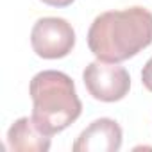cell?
<instances>
[{"instance_id": "6da1fadb", "label": "cell", "mask_w": 152, "mask_h": 152, "mask_svg": "<svg viewBox=\"0 0 152 152\" xmlns=\"http://www.w3.org/2000/svg\"><path fill=\"white\" fill-rule=\"evenodd\" d=\"M152 43V13L141 6L99 15L88 31L93 56L107 63H122Z\"/></svg>"}, {"instance_id": "7a4b0ae2", "label": "cell", "mask_w": 152, "mask_h": 152, "mask_svg": "<svg viewBox=\"0 0 152 152\" xmlns=\"http://www.w3.org/2000/svg\"><path fill=\"white\" fill-rule=\"evenodd\" d=\"M29 93L32 99V118L48 136L70 127L83 113L75 84L64 72L43 70L36 73Z\"/></svg>"}, {"instance_id": "3957f363", "label": "cell", "mask_w": 152, "mask_h": 152, "mask_svg": "<svg viewBox=\"0 0 152 152\" xmlns=\"http://www.w3.org/2000/svg\"><path fill=\"white\" fill-rule=\"evenodd\" d=\"M83 81L88 93L100 102H118L131 90V75L118 63L93 61L86 66Z\"/></svg>"}, {"instance_id": "277c9868", "label": "cell", "mask_w": 152, "mask_h": 152, "mask_svg": "<svg viewBox=\"0 0 152 152\" xmlns=\"http://www.w3.org/2000/svg\"><path fill=\"white\" fill-rule=\"evenodd\" d=\"M31 45L43 59H61L73 50L75 31L64 18H39L31 31Z\"/></svg>"}, {"instance_id": "5b68a950", "label": "cell", "mask_w": 152, "mask_h": 152, "mask_svg": "<svg viewBox=\"0 0 152 152\" xmlns=\"http://www.w3.org/2000/svg\"><path fill=\"white\" fill-rule=\"evenodd\" d=\"M122 127L111 118L91 122L73 143V152H116L122 147Z\"/></svg>"}, {"instance_id": "8992f818", "label": "cell", "mask_w": 152, "mask_h": 152, "mask_svg": "<svg viewBox=\"0 0 152 152\" xmlns=\"http://www.w3.org/2000/svg\"><path fill=\"white\" fill-rule=\"evenodd\" d=\"M7 147L15 152H47L50 136L38 127L32 116H22L7 131Z\"/></svg>"}, {"instance_id": "52a82bcc", "label": "cell", "mask_w": 152, "mask_h": 152, "mask_svg": "<svg viewBox=\"0 0 152 152\" xmlns=\"http://www.w3.org/2000/svg\"><path fill=\"white\" fill-rule=\"evenodd\" d=\"M141 83H143V86L152 93V57L145 63V66H143V72H141Z\"/></svg>"}, {"instance_id": "ba28073f", "label": "cell", "mask_w": 152, "mask_h": 152, "mask_svg": "<svg viewBox=\"0 0 152 152\" xmlns=\"http://www.w3.org/2000/svg\"><path fill=\"white\" fill-rule=\"evenodd\" d=\"M41 2L50 6V7H68V6H72L75 2V0H41Z\"/></svg>"}]
</instances>
